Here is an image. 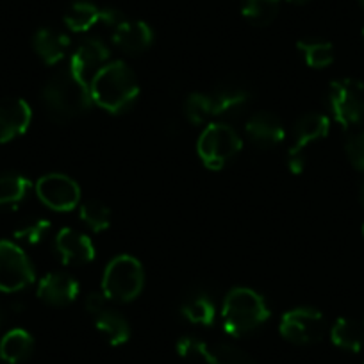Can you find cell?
<instances>
[{
  "label": "cell",
  "instance_id": "cell-1",
  "mask_svg": "<svg viewBox=\"0 0 364 364\" xmlns=\"http://www.w3.org/2000/svg\"><path fill=\"white\" fill-rule=\"evenodd\" d=\"M91 100L109 113H124L139 95L134 72L124 61H109L90 82Z\"/></svg>",
  "mask_w": 364,
  "mask_h": 364
},
{
  "label": "cell",
  "instance_id": "cell-2",
  "mask_svg": "<svg viewBox=\"0 0 364 364\" xmlns=\"http://www.w3.org/2000/svg\"><path fill=\"white\" fill-rule=\"evenodd\" d=\"M41 100L55 122H68L87 113L93 104L90 86L77 79L72 70L66 68L55 73L41 91Z\"/></svg>",
  "mask_w": 364,
  "mask_h": 364
},
{
  "label": "cell",
  "instance_id": "cell-3",
  "mask_svg": "<svg viewBox=\"0 0 364 364\" xmlns=\"http://www.w3.org/2000/svg\"><path fill=\"white\" fill-rule=\"evenodd\" d=\"M223 331L229 336L250 334L269 318L266 300L250 288H234L227 293L222 309Z\"/></svg>",
  "mask_w": 364,
  "mask_h": 364
},
{
  "label": "cell",
  "instance_id": "cell-4",
  "mask_svg": "<svg viewBox=\"0 0 364 364\" xmlns=\"http://www.w3.org/2000/svg\"><path fill=\"white\" fill-rule=\"evenodd\" d=\"M145 273L141 262L127 254L117 255L102 277V293L114 302H131L141 293Z\"/></svg>",
  "mask_w": 364,
  "mask_h": 364
},
{
  "label": "cell",
  "instance_id": "cell-5",
  "mask_svg": "<svg viewBox=\"0 0 364 364\" xmlns=\"http://www.w3.org/2000/svg\"><path fill=\"white\" fill-rule=\"evenodd\" d=\"M243 139L237 131L225 122L205 125L197 143V152L209 170H220L240 154Z\"/></svg>",
  "mask_w": 364,
  "mask_h": 364
},
{
  "label": "cell",
  "instance_id": "cell-6",
  "mask_svg": "<svg viewBox=\"0 0 364 364\" xmlns=\"http://www.w3.org/2000/svg\"><path fill=\"white\" fill-rule=\"evenodd\" d=\"M328 107L343 129L364 122V82L357 79H339L328 90Z\"/></svg>",
  "mask_w": 364,
  "mask_h": 364
},
{
  "label": "cell",
  "instance_id": "cell-7",
  "mask_svg": "<svg viewBox=\"0 0 364 364\" xmlns=\"http://www.w3.org/2000/svg\"><path fill=\"white\" fill-rule=\"evenodd\" d=\"M34 282L33 262L13 241H0V291H22Z\"/></svg>",
  "mask_w": 364,
  "mask_h": 364
},
{
  "label": "cell",
  "instance_id": "cell-8",
  "mask_svg": "<svg viewBox=\"0 0 364 364\" xmlns=\"http://www.w3.org/2000/svg\"><path fill=\"white\" fill-rule=\"evenodd\" d=\"M327 332V320L318 309L299 307L282 316L281 334L295 345H313L323 339Z\"/></svg>",
  "mask_w": 364,
  "mask_h": 364
},
{
  "label": "cell",
  "instance_id": "cell-9",
  "mask_svg": "<svg viewBox=\"0 0 364 364\" xmlns=\"http://www.w3.org/2000/svg\"><path fill=\"white\" fill-rule=\"evenodd\" d=\"M331 131V120L321 113H306L293 127V145L288 152L291 173H300L306 166V149L311 143L323 139Z\"/></svg>",
  "mask_w": 364,
  "mask_h": 364
},
{
  "label": "cell",
  "instance_id": "cell-10",
  "mask_svg": "<svg viewBox=\"0 0 364 364\" xmlns=\"http://www.w3.org/2000/svg\"><path fill=\"white\" fill-rule=\"evenodd\" d=\"M178 355L186 359H200L205 364H255L248 353L227 343L200 341L197 338H182L177 343Z\"/></svg>",
  "mask_w": 364,
  "mask_h": 364
},
{
  "label": "cell",
  "instance_id": "cell-11",
  "mask_svg": "<svg viewBox=\"0 0 364 364\" xmlns=\"http://www.w3.org/2000/svg\"><path fill=\"white\" fill-rule=\"evenodd\" d=\"M36 195L54 211H72L80 202L77 182L63 173H47L36 182Z\"/></svg>",
  "mask_w": 364,
  "mask_h": 364
},
{
  "label": "cell",
  "instance_id": "cell-12",
  "mask_svg": "<svg viewBox=\"0 0 364 364\" xmlns=\"http://www.w3.org/2000/svg\"><path fill=\"white\" fill-rule=\"evenodd\" d=\"M109 48L100 38H86L70 59V66L73 75L90 86L91 79L109 63Z\"/></svg>",
  "mask_w": 364,
  "mask_h": 364
},
{
  "label": "cell",
  "instance_id": "cell-13",
  "mask_svg": "<svg viewBox=\"0 0 364 364\" xmlns=\"http://www.w3.org/2000/svg\"><path fill=\"white\" fill-rule=\"evenodd\" d=\"M245 132H247V138L250 139L252 145L262 150L281 145L286 136L282 122L279 120V117L268 113V111H257V113L252 114L245 125Z\"/></svg>",
  "mask_w": 364,
  "mask_h": 364
},
{
  "label": "cell",
  "instance_id": "cell-14",
  "mask_svg": "<svg viewBox=\"0 0 364 364\" xmlns=\"http://www.w3.org/2000/svg\"><path fill=\"white\" fill-rule=\"evenodd\" d=\"M55 250L65 264L82 266L95 259V247L86 234L75 229H61L55 236Z\"/></svg>",
  "mask_w": 364,
  "mask_h": 364
},
{
  "label": "cell",
  "instance_id": "cell-15",
  "mask_svg": "<svg viewBox=\"0 0 364 364\" xmlns=\"http://www.w3.org/2000/svg\"><path fill=\"white\" fill-rule=\"evenodd\" d=\"M33 120L31 106L22 99L0 100V143H8L23 134Z\"/></svg>",
  "mask_w": 364,
  "mask_h": 364
},
{
  "label": "cell",
  "instance_id": "cell-16",
  "mask_svg": "<svg viewBox=\"0 0 364 364\" xmlns=\"http://www.w3.org/2000/svg\"><path fill=\"white\" fill-rule=\"evenodd\" d=\"M77 295H79V282L68 273H48L38 284V296L48 306H68L77 299Z\"/></svg>",
  "mask_w": 364,
  "mask_h": 364
},
{
  "label": "cell",
  "instance_id": "cell-17",
  "mask_svg": "<svg viewBox=\"0 0 364 364\" xmlns=\"http://www.w3.org/2000/svg\"><path fill=\"white\" fill-rule=\"evenodd\" d=\"M113 43L127 54H141L154 43V31L141 20H124L113 29Z\"/></svg>",
  "mask_w": 364,
  "mask_h": 364
},
{
  "label": "cell",
  "instance_id": "cell-18",
  "mask_svg": "<svg viewBox=\"0 0 364 364\" xmlns=\"http://www.w3.org/2000/svg\"><path fill=\"white\" fill-rule=\"evenodd\" d=\"M213 107V118H232L243 113L248 106L250 93L240 84H223L209 93Z\"/></svg>",
  "mask_w": 364,
  "mask_h": 364
},
{
  "label": "cell",
  "instance_id": "cell-19",
  "mask_svg": "<svg viewBox=\"0 0 364 364\" xmlns=\"http://www.w3.org/2000/svg\"><path fill=\"white\" fill-rule=\"evenodd\" d=\"M33 47L45 65H58L70 50V38L61 31L43 27L34 34Z\"/></svg>",
  "mask_w": 364,
  "mask_h": 364
},
{
  "label": "cell",
  "instance_id": "cell-20",
  "mask_svg": "<svg viewBox=\"0 0 364 364\" xmlns=\"http://www.w3.org/2000/svg\"><path fill=\"white\" fill-rule=\"evenodd\" d=\"M181 313L182 316L186 318L188 321H191V323L208 327V325L215 323L216 307L208 293L202 291V289H197V291H193L191 295H188L186 299H184Z\"/></svg>",
  "mask_w": 364,
  "mask_h": 364
},
{
  "label": "cell",
  "instance_id": "cell-21",
  "mask_svg": "<svg viewBox=\"0 0 364 364\" xmlns=\"http://www.w3.org/2000/svg\"><path fill=\"white\" fill-rule=\"evenodd\" d=\"M34 339L23 328H13L0 339V359L8 364H18L33 353Z\"/></svg>",
  "mask_w": 364,
  "mask_h": 364
},
{
  "label": "cell",
  "instance_id": "cell-22",
  "mask_svg": "<svg viewBox=\"0 0 364 364\" xmlns=\"http://www.w3.org/2000/svg\"><path fill=\"white\" fill-rule=\"evenodd\" d=\"M95 327L107 339V343L113 346L124 345L131 338L129 321L118 311L107 309V307L95 316Z\"/></svg>",
  "mask_w": 364,
  "mask_h": 364
},
{
  "label": "cell",
  "instance_id": "cell-23",
  "mask_svg": "<svg viewBox=\"0 0 364 364\" xmlns=\"http://www.w3.org/2000/svg\"><path fill=\"white\" fill-rule=\"evenodd\" d=\"M100 13L102 8L95 6L87 0H77L65 13V26L72 33H86L91 27L100 22Z\"/></svg>",
  "mask_w": 364,
  "mask_h": 364
},
{
  "label": "cell",
  "instance_id": "cell-24",
  "mask_svg": "<svg viewBox=\"0 0 364 364\" xmlns=\"http://www.w3.org/2000/svg\"><path fill=\"white\" fill-rule=\"evenodd\" d=\"M332 343L348 352H359L364 345V331L355 320L339 318L331 331Z\"/></svg>",
  "mask_w": 364,
  "mask_h": 364
},
{
  "label": "cell",
  "instance_id": "cell-25",
  "mask_svg": "<svg viewBox=\"0 0 364 364\" xmlns=\"http://www.w3.org/2000/svg\"><path fill=\"white\" fill-rule=\"evenodd\" d=\"M296 48L302 54L304 61L311 68H327L334 61V47L332 43L318 38H306L296 43Z\"/></svg>",
  "mask_w": 364,
  "mask_h": 364
},
{
  "label": "cell",
  "instance_id": "cell-26",
  "mask_svg": "<svg viewBox=\"0 0 364 364\" xmlns=\"http://www.w3.org/2000/svg\"><path fill=\"white\" fill-rule=\"evenodd\" d=\"M31 190L29 178L20 173H0V208L20 204Z\"/></svg>",
  "mask_w": 364,
  "mask_h": 364
},
{
  "label": "cell",
  "instance_id": "cell-27",
  "mask_svg": "<svg viewBox=\"0 0 364 364\" xmlns=\"http://www.w3.org/2000/svg\"><path fill=\"white\" fill-rule=\"evenodd\" d=\"M281 0H243L241 4V13L252 26L264 27L275 20Z\"/></svg>",
  "mask_w": 364,
  "mask_h": 364
},
{
  "label": "cell",
  "instance_id": "cell-28",
  "mask_svg": "<svg viewBox=\"0 0 364 364\" xmlns=\"http://www.w3.org/2000/svg\"><path fill=\"white\" fill-rule=\"evenodd\" d=\"M80 220L93 232H104L111 225V209L100 200H86L80 205Z\"/></svg>",
  "mask_w": 364,
  "mask_h": 364
},
{
  "label": "cell",
  "instance_id": "cell-29",
  "mask_svg": "<svg viewBox=\"0 0 364 364\" xmlns=\"http://www.w3.org/2000/svg\"><path fill=\"white\" fill-rule=\"evenodd\" d=\"M184 114H186L188 122L193 125H200L211 120L213 107L209 93H191L184 100Z\"/></svg>",
  "mask_w": 364,
  "mask_h": 364
},
{
  "label": "cell",
  "instance_id": "cell-30",
  "mask_svg": "<svg viewBox=\"0 0 364 364\" xmlns=\"http://www.w3.org/2000/svg\"><path fill=\"white\" fill-rule=\"evenodd\" d=\"M50 230V222L45 218L31 220V222L22 223L18 229L15 230V237L20 241H26L29 245H38L45 240V236Z\"/></svg>",
  "mask_w": 364,
  "mask_h": 364
},
{
  "label": "cell",
  "instance_id": "cell-31",
  "mask_svg": "<svg viewBox=\"0 0 364 364\" xmlns=\"http://www.w3.org/2000/svg\"><path fill=\"white\" fill-rule=\"evenodd\" d=\"M346 156L353 168L364 171V131L355 132L346 141Z\"/></svg>",
  "mask_w": 364,
  "mask_h": 364
},
{
  "label": "cell",
  "instance_id": "cell-32",
  "mask_svg": "<svg viewBox=\"0 0 364 364\" xmlns=\"http://www.w3.org/2000/svg\"><path fill=\"white\" fill-rule=\"evenodd\" d=\"M106 300H107V296L104 295L102 291L90 293V295L86 296V302H84V306H86L87 313L93 314V316H97V314L102 313V311L106 309Z\"/></svg>",
  "mask_w": 364,
  "mask_h": 364
},
{
  "label": "cell",
  "instance_id": "cell-33",
  "mask_svg": "<svg viewBox=\"0 0 364 364\" xmlns=\"http://www.w3.org/2000/svg\"><path fill=\"white\" fill-rule=\"evenodd\" d=\"M124 20H127L125 18L124 15H122L120 11H118V9H113V8H102V13H100V22L104 23V26H107V27H118L120 26L122 22H124Z\"/></svg>",
  "mask_w": 364,
  "mask_h": 364
},
{
  "label": "cell",
  "instance_id": "cell-34",
  "mask_svg": "<svg viewBox=\"0 0 364 364\" xmlns=\"http://www.w3.org/2000/svg\"><path fill=\"white\" fill-rule=\"evenodd\" d=\"M289 4H295V6H304V4H307V2H309V0H288Z\"/></svg>",
  "mask_w": 364,
  "mask_h": 364
},
{
  "label": "cell",
  "instance_id": "cell-35",
  "mask_svg": "<svg viewBox=\"0 0 364 364\" xmlns=\"http://www.w3.org/2000/svg\"><path fill=\"white\" fill-rule=\"evenodd\" d=\"M360 202L364 205V181H363V186H360Z\"/></svg>",
  "mask_w": 364,
  "mask_h": 364
},
{
  "label": "cell",
  "instance_id": "cell-36",
  "mask_svg": "<svg viewBox=\"0 0 364 364\" xmlns=\"http://www.w3.org/2000/svg\"><path fill=\"white\" fill-rule=\"evenodd\" d=\"M2 321H4V314H2V311H0V327H2Z\"/></svg>",
  "mask_w": 364,
  "mask_h": 364
},
{
  "label": "cell",
  "instance_id": "cell-37",
  "mask_svg": "<svg viewBox=\"0 0 364 364\" xmlns=\"http://www.w3.org/2000/svg\"><path fill=\"white\" fill-rule=\"evenodd\" d=\"M359 2H360V6H363V8H364V0H359Z\"/></svg>",
  "mask_w": 364,
  "mask_h": 364
},
{
  "label": "cell",
  "instance_id": "cell-38",
  "mask_svg": "<svg viewBox=\"0 0 364 364\" xmlns=\"http://www.w3.org/2000/svg\"><path fill=\"white\" fill-rule=\"evenodd\" d=\"M363 38H364V29H363Z\"/></svg>",
  "mask_w": 364,
  "mask_h": 364
},
{
  "label": "cell",
  "instance_id": "cell-39",
  "mask_svg": "<svg viewBox=\"0 0 364 364\" xmlns=\"http://www.w3.org/2000/svg\"><path fill=\"white\" fill-rule=\"evenodd\" d=\"M363 232H364V227H363Z\"/></svg>",
  "mask_w": 364,
  "mask_h": 364
}]
</instances>
